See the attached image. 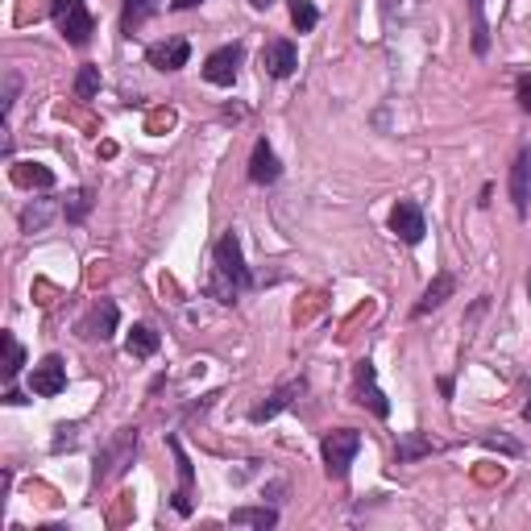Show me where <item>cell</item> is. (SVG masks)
Masks as SVG:
<instances>
[{
	"mask_svg": "<svg viewBox=\"0 0 531 531\" xmlns=\"http://www.w3.org/2000/svg\"><path fill=\"white\" fill-rule=\"evenodd\" d=\"M245 291H254V274L245 266L241 254V237L229 229L220 233V241L212 245V278H208V295L216 303H237Z\"/></svg>",
	"mask_w": 531,
	"mask_h": 531,
	"instance_id": "1",
	"label": "cell"
},
{
	"mask_svg": "<svg viewBox=\"0 0 531 531\" xmlns=\"http://www.w3.org/2000/svg\"><path fill=\"white\" fill-rule=\"evenodd\" d=\"M137 440H142V432L137 428H121L113 440L104 444V449L96 453V469H92V490H100L108 478H121V473L133 465L137 457Z\"/></svg>",
	"mask_w": 531,
	"mask_h": 531,
	"instance_id": "2",
	"label": "cell"
},
{
	"mask_svg": "<svg viewBox=\"0 0 531 531\" xmlns=\"http://www.w3.org/2000/svg\"><path fill=\"white\" fill-rule=\"evenodd\" d=\"M50 17H54V25H59L63 42L75 46V50H83V46L92 42V34H96V21L88 13V0H54Z\"/></svg>",
	"mask_w": 531,
	"mask_h": 531,
	"instance_id": "3",
	"label": "cell"
},
{
	"mask_svg": "<svg viewBox=\"0 0 531 531\" xmlns=\"http://www.w3.org/2000/svg\"><path fill=\"white\" fill-rule=\"evenodd\" d=\"M320 453H324V473L332 482H345L349 478V469L361 453V432L357 428H337V432H328L324 444H320Z\"/></svg>",
	"mask_w": 531,
	"mask_h": 531,
	"instance_id": "4",
	"label": "cell"
},
{
	"mask_svg": "<svg viewBox=\"0 0 531 531\" xmlns=\"http://www.w3.org/2000/svg\"><path fill=\"white\" fill-rule=\"evenodd\" d=\"M353 403H361L378 419H390V399H386V390L378 386V370H374L370 357H361L353 366Z\"/></svg>",
	"mask_w": 531,
	"mask_h": 531,
	"instance_id": "5",
	"label": "cell"
},
{
	"mask_svg": "<svg viewBox=\"0 0 531 531\" xmlns=\"http://www.w3.org/2000/svg\"><path fill=\"white\" fill-rule=\"evenodd\" d=\"M241 59H245V46H241V42L216 46L208 59H204L200 75L212 83V88H233V83H237V71H241Z\"/></svg>",
	"mask_w": 531,
	"mask_h": 531,
	"instance_id": "6",
	"label": "cell"
},
{
	"mask_svg": "<svg viewBox=\"0 0 531 531\" xmlns=\"http://www.w3.org/2000/svg\"><path fill=\"white\" fill-rule=\"evenodd\" d=\"M303 395H307V378H291V382H283V386H274L270 395H266L254 411H249V424H270L274 415H283L287 407H295Z\"/></svg>",
	"mask_w": 531,
	"mask_h": 531,
	"instance_id": "7",
	"label": "cell"
},
{
	"mask_svg": "<svg viewBox=\"0 0 531 531\" xmlns=\"http://www.w3.org/2000/svg\"><path fill=\"white\" fill-rule=\"evenodd\" d=\"M30 390H34L38 399H59L63 390H67V366H63L59 353H46L38 366L30 370Z\"/></svg>",
	"mask_w": 531,
	"mask_h": 531,
	"instance_id": "8",
	"label": "cell"
},
{
	"mask_svg": "<svg viewBox=\"0 0 531 531\" xmlns=\"http://www.w3.org/2000/svg\"><path fill=\"white\" fill-rule=\"evenodd\" d=\"M390 233H395L403 245H419L428 233V220H424V208H419L415 200H399L395 208H390Z\"/></svg>",
	"mask_w": 531,
	"mask_h": 531,
	"instance_id": "9",
	"label": "cell"
},
{
	"mask_svg": "<svg viewBox=\"0 0 531 531\" xmlns=\"http://www.w3.org/2000/svg\"><path fill=\"white\" fill-rule=\"evenodd\" d=\"M166 444H171V453H175V465H179V490H175V515H191L195 511V465H191V457H187V449H183V440L179 436H166Z\"/></svg>",
	"mask_w": 531,
	"mask_h": 531,
	"instance_id": "10",
	"label": "cell"
},
{
	"mask_svg": "<svg viewBox=\"0 0 531 531\" xmlns=\"http://www.w3.org/2000/svg\"><path fill=\"white\" fill-rule=\"evenodd\" d=\"M117 324H121V307L113 299H96L92 312L79 320V337H88V341H113Z\"/></svg>",
	"mask_w": 531,
	"mask_h": 531,
	"instance_id": "11",
	"label": "cell"
},
{
	"mask_svg": "<svg viewBox=\"0 0 531 531\" xmlns=\"http://www.w3.org/2000/svg\"><path fill=\"white\" fill-rule=\"evenodd\" d=\"M295 67H299V50H295L291 38H270V42L262 46V71H266L270 79H291Z\"/></svg>",
	"mask_w": 531,
	"mask_h": 531,
	"instance_id": "12",
	"label": "cell"
},
{
	"mask_svg": "<svg viewBox=\"0 0 531 531\" xmlns=\"http://www.w3.org/2000/svg\"><path fill=\"white\" fill-rule=\"evenodd\" d=\"M511 204H515V216L527 220V212H531V142L519 146V154L511 162Z\"/></svg>",
	"mask_w": 531,
	"mask_h": 531,
	"instance_id": "13",
	"label": "cell"
},
{
	"mask_svg": "<svg viewBox=\"0 0 531 531\" xmlns=\"http://www.w3.org/2000/svg\"><path fill=\"white\" fill-rule=\"evenodd\" d=\"M278 179H283V162H278V154H274V146L266 142V137H258L254 154H249V183H254V187H270Z\"/></svg>",
	"mask_w": 531,
	"mask_h": 531,
	"instance_id": "14",
	"label": "cell"
},
{
	"mask_svg": "<svg viewBox=\"0 0 531 531\" xmlns=\"http://www.w3.org/2000/svg\"><path fill=\"white\" fill-rule=\"evenodd\" d=\"M453 291H457V274H449V270H440V274L432 278V283H428V291H424V295H419V303L411 307V316H415V320H424V316L440 312V307H444V303H449V299H453Z\"/></svg>",
	"mask_w": 531,
	"mask_h": 531,
	"instance_id": "15",
	"label": "cell"
},
{
	"mask_svg": "<svg viewBox=\"0 0 531 531\" xmlns=\"http://www.w3.org/2000/svg\"><path fill=\"white\" fill-rule=\"evenodd\" d=\"M191 59V42L187 38H166V42H154L146 50V63L154 71H183Z\"/></svg>",
	"mask_w": 531,
	"mask_h": 531,
	"instance_id": "16",
	"label": "cell"
},
{
	"mask_svg": "<svg viewBox=\"0 0 531 531\" xmlns=\"http://www.w3.org/2000/svg\"><path fill=\"white\" fill-rule=\"evenodd\" d=\"M63 208H59V200H50V195H42V200H30L21 208V233H46L50 229V220L59 216Z\"/></svg>",
	"mask_w": 531,
	"mask_h": 531,
	"instance_id": "17",
	"label": "cell"
},
{
	"mask_svg": "<svg viewBox=\"0 0 531 531\" xmlns=\"http://www.w3.org/2000/svg\"><path fill=\"white\" fill-rule=\"evenodd\" d=\"M440 449V444L424 432H399V444H395V465H415Z\"/></svg>",
	"mask_w": 531,
	"mask_h": 531,
	"instance_id": "18",
	"label": "cell"
},
{
	"mask_svg": "<svg viewBox=\"0 0 531 531\" xmlns=\"http://www.w3.org/2000/svg\"><path fill=\"white\" fill-rule=\"evenodd\" d=\"M158 345H162V337H158L154 324H133L129 328V341H125V353L137 357V361H150L158 353Z\"/></svg>",
	"mask_w": 531,
	"mask_h": 531,
	"instance_id": "19",
	"label": "cell"
},
{
	"mask_svg": "<svg viewBox=\"0 0 531 531\" xmlns=\"http://www.w3.org/2000/svg\"><path fill=\"white\" fill-rule=\"evenodd\" d=\"M158 13V0H121V34L133 38Z\"/></svg>",
	"mask_w": 531,
	"mask_h": 531,
	"instance_id": "20",
	"label": "cell"
},
{
	"mask_svg": "<svg viewBox=\"0 0 531 531\" xmlns=\"http://www.w3.org/2000/svg\"><path fill=\"white\" fill-rule=\"evenodd\" d=\"M229 523L233 527H258V531H270V527H278V507L270 502H262V507H237L233 515H229Z\"/></svg>",
	"mask_w": 531,
	"mask_h": 531,
	"instance_id": "21",
	"label": "cell"
},
{
	"mask_svg": "<svg viewBox=\"0 0 531 531\" xmlns=\"http://www.w3.org/2000/svg\"><path fill=\"white\" fill-rule=\"evenodd\" d=\"M469 25H473V54H490V21H486V0H465Z\"/></svg>",
	"mask_w": 531,
	"mask_h": 531,
	"instance_id": "22",
	"label": "cell"
},
{
	"mask_svg": "<svg viewBox=\"0 0 531 531\" xmlns=\"http://www.w3.org/2000/svg\"><path fill=\"white\" fill-rule=\"evenodd\" d=\"M13 183L17 187H38V191H50L54 187V171H50V166H42V162H17L13 166Z\"/></svg>",
	"mask_w": 531,
	"mask_h": 531,
	"instance_id": "23",
	"label": "cell"
},
{
	"mask_svg": "<svg viewBox=\"0 0 531 531\" xmlns=\"http://www.w3.org/2000/svg\"><path fill=\"white\" fill-rule=\"evenodd\" d=\"M92 204H96V191H92V187L67 191V200H63V220H67V225H83V220H88V212H92Z\"/></svg>",
	"mask_w": 531,
	"mask_h": 531,
	"instance_id": "24",
	"label": "cell"
},
{
	"mask_svg": "<svg viewBox=\"0 0 531 531\" xmlns=\"http://www.w3.org/2000/svg\"><path fill=\"white\" fill-rule=\"evenodd\" d=\"M291 21H295L299 34H312L320 25V9L312 5V0H291Z\"/></svg>",
	"mask_w": 531,
	"mask_h": 531,
	"instance_id": "25",
	"label": "cell"
},
{
	"mask_svg": "<svg viewBox=\"0 0 531 531\" xmlns=\"http://www.w3.org/2000/svg\"><path fill=\"white\" fill-rule=\"evenodd\" d=\"M21 366H25V349H21V341L13 337V332H5V382H9V386L17 382Z\"/></svg>",
	"mask_w": 531,
	"mask_h": 531,
	"instance_id": "26",
	"label": "cell"
},
{
	"mask_svg": "<svg viewBox=\"0 0 531 531\" xmlns=\"http://www.w3.org/2000/svg\"><path fill=\"white\" fill-rule=\"evenodd\" d=\"M96 92H100V67L83 63L79 75H75V100H92Z\"/></svg>",
	"mask_w": 531,
	"mask_h": 531,
	"instance_id": "27",
	"label": "cell"
},
{
	"mask_svg": "<svg viewBox=\"0 0 531 531\" xmlns=\"http://www.w3.org/2000/svg\"><path fill=\"white\" fill-rule=\"evenodd\" d=\"M17 92H21V71H5V121L13 117V104H17Z\"/></svg>",
	"mask_w": 531,
	"mask_h": 531,
	"instance_id": "28",
	"label": "cell"
},
{
	"mask_svg": "<svg viewBox=\"0 0 531 531\" xmlns=\"http://www.w3.org/2000/svg\"><path fill=\"white\" fill-rule=\"evenodd\" d=\"M515 96H519V108L531 117V75H519V83H515Z\"/></svg>",
	"mask_w": 531,
	"mask_h": 531,
	"instance_id": "29",
	"label": "cell"
},
{
	"mask_svg": "<svg viewBox=\"0 0 531 531\" xmlns=\"http://www.w3.org/2000/svg\"><path fill=\"white\" fill-rule=\"evenodd\" d=\"M283 494H287V482H270V486L262 490V498H270L274 507H278V502H283Z\"/></svg>",
	"mask_w": 531,
	"mask_h": 531,
	"instance_id": "30",
	"label": "cell"
},
{
	"mask_svg": "<svg viewBox=\"0 0 531 531\" xmlns=\"http://www.w3.org/2000/svg\"><path fill=\"white\" fill-rule=\"evenodd\" d=\"M195 5H204V0H171L175 13H187V9H195Z\"/></svg>",
	"mask_w": 531,
	"mask_h": 531,
	"instance_id": "31",
	"label": "cell"
},
{
	"mask_svg": "<svg viewBox=\"0 0 531 531\" xmlns=\"http://www.w3.org/2000/svg\"><path fill=\"white\" fill-rule=\"evenodd\" d=\"M5 403H13V407H21V403H25V395H21V390H13V386H9V395H5Z\"/></svg>",
	"mask_w": 531,
	"mask_h": 531,
	"instance_id": "32",
	"label": "cell"
},
{
	"mask_svg": "<svg viewBox=\"0 0 531 531\" xmlns=\"http://www.w3.org/2000/svg\"><path fill=\"white\" fill-rule=\"evenodd\" d=\"M523 419L531 424V390H527V403H523Z\"/></svg>",
	"mask_w": 531,
	"mask_h": 531,
	"instance_id": "33",
	"label": "cell"
},
{
	"mask_svg": "<svg viewBox=\"0 0 531 531\" xmlns=\"http://www.w3.org/2000/svg\"><path fill=\"white\" fill-rule=\"evenodd\" d=\"M249 5H254V9H270V5H274V0H249Z\"/></svg>",
	"mask_w": 531,
	"mask_h": 531,
	"instance_id": "34",
	"label": "cell"
},
{
	"mask_svg": "<svg viewBox=\"0 0 531 531\" xmlns=\"http://www.w3.org/2000/svg\"><path fill=\"white\" fill-rule=\"evenodd\" d=\"M527 299H531V274H527Z\"/></svg>",
	"mask_w": 531,
	"mask_h": 531,
	"instance_id": "35",
	"label": "cell"
}]
</instances>
